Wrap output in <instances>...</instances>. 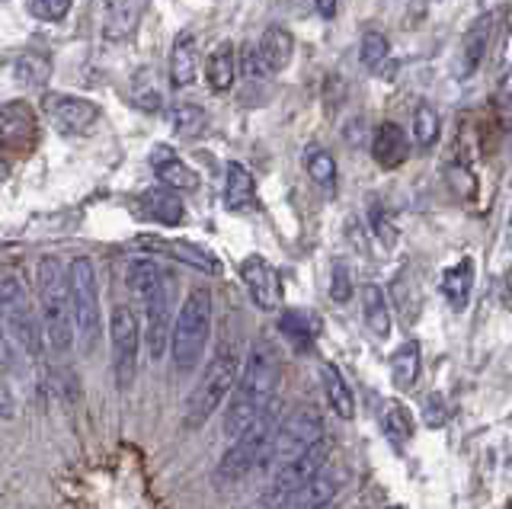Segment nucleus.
<instances>
[{
  "label": "nucleus",
  "instance_id": "1",
  "mask_svg": "<svg viewBox=\"0 0 512 509\" xmlns=\"http://www.w3.org/2000/svg\"><path fill=\"white\" fill-rule=\"evenodd\" d=\"M279 397V356L272 343H253L224 410V436L237 439Z\"/></svg>",
  "mask_w": 512,
  "mask_h": 509
},
{
  "label": "nucleus",
  "instance_id": "2",
  "mask_svg": "<svg viewBox=\"0 0 512 509\" xmlns=\"http://www.w3.org/2000/svg\"><path fill=\"white\" fill-rule=\"evenodd\" d=\"M128 289L135 292V298L144 308V343L154 362H160L170 353V279L164 276V269L151 260H135L128 266Z\"/></svg>",
  "mask_w": 512,
  "mask_h": 509
},
{
  "label": "nucleus",
  "instance_id": "3",
  "mask_svg": "<svg viewBox=\"0 0 512 509\" xmlns=\"http://www.w3.org/2000/svg\"><path fill=\"white\" fill-rule=\"evenodd\" d=\"M39 289V321L45 346L55 353H68L77 340L74 311H71V279L58 257H42L36 273Z\"/></svg>",
  "mask_w": 512,
  "mask_h": 509
},
{
  "label": "nucleus",
  "instance_id": "4",
  "mask_svg": "<svg viewBox=\"0 0 512 509\" xmlns=\"http://www.w3.org/2000/svg\"><path fill=\"white\" fill-rule=\"evenodd\" d=\"M240 369H244V365L237 359V349L224 340L202 369L196 388H192V394L186 397V410H183L186 429H199L212 420V413L228 401L231 391L237 388Z\"/></svg>",
  "mask_w": 512,
  "mask_h": 509
},
{
  "label": "nucleus",
  "instance_id": "5",
  "mask_svg": "<svg viewBox=\"0 0 512 509\" xmlns=\"http://www.w3.org/2000/svg\"><path fill=\"white\" fill-rule=\"evenodd\" d=\"M208 337H212V295L208 289H192L170 333V362L176 375H192L199 369Z\"/></svg>",
  "mask_w": 512,
  "mask_h": 509
},
{
  "label": "nucleus",
  "instance_id": "6",
  "mask_svg": "<svg viewBox=\"0 0 512 509\" xmlns=\"http://www.w3.org/2000/svg\"><path fill=\"white\" fill-rule=\"evenodd\" d=\"M279 423H282V407H279V397H276V401H272L260 417H256L244 433L231 442V449L221 455L218 471H215L218 481L237 484V481H244L250 471L263 468V458L269 452V442H272V436H276Z\"/></svg>",
  "mask_w": 512,
  "mask_h": 509
},
{
  "label": "nucleus",
  "instance_id": "7",
  "mask_svg": "<svg viewBox=\"0 0 512 509\" xmlns=\"http://www.w3.org/2000/svg\"><path fill=\"white\" fill-rule=\"evenodd\" d=\"M71 279V311L77 343L87 356L96 353L103 340V311H100V282H96V266L90 257H77L68 266Z\"/></svg>",
  "mask_w": 512,
  "mask_h": 509
},
{
  "label": "nucleus",
  "instance_id": "8",
  "mask_svg": "<svg viewBox=\"0 0 512 509\" xmlns=\"http://www.w3.org/2000/svg\"><path fill=\"white\" fill-rule=\"evenodd\" d=\"M333 455V439H320L314 442L311 449H304L301 455L288 458L285 465H279L276 471H272L266 490L260 493V506L256 509H282V503L292 497L295 490H301L308 481H314V477L327 468V461Z\"/></svg>",
  "mask_w": 512,
  "mask_h": 509
},
{
  "label": "nucleus",
  "instance_id": "9",
  "mask_svg": "<svg viewBox=\"0 0 512 509\" xmlns=\"http://www.w3.org/2000/svg\"><path fill=\"white\" fill-rule=\"evenodd\" d=\"M320 439H324V417H320V410L295 407L292 413H285L276 436H272L269 452L263 458V471H276L288 458L301 455L304 449H311V445Z\"/></svg>",
  "mask_w": 512,
  "mask_h": 509
},
{
  "label": "nucleus",
  "instance_id": "10",
  "mask_svg": "<svg viewBox=\"0 0 512 509\" xmlns=\"http://www.w3.org/2000/svg\"><path fill=\"white\" fill-rule=\"evenodd\" d=\"M109 346H112V375L116 388L128 391L138 375V353H141V321L128 305H116L109 314Z\"/></svg>",
  "mask_w": 512,
  "mask_h": 509
},
{
  "label": "nucleus",
  "instance_id": "11",
  "mask_svg": "<svg viewBox=\"0 0 512 509\" xmlns=\"http://www.w3.org/2000/svg\"><path fill=\"white\" fill-rule=\"evenodd\" d=\"M42 109H45L48 125L64 138L90 132L96 119H100V106L90 100H80V97H68V93H48L42 100Z\"/></svg>",
  "mask_w": 512,
  "mask_h": 509
},
{
  "label": "nucleus",
  "instance_id": "12",
  "mask_svg": "<svg viewBox=\"0 0 512 509\" xmlns=\"http://www.w3.org/2000/svg\"><path fill=\"white\" fill-rule=\"evenodd\" d=\"M39 138V119L36 109L26 100H13L0 106V145L10 151H26Z\"/></svg>",
  "mask_w": 512,
  "mask_h": 509
},
{
  "label": "nucleus",
  "instance_id": "13",
  "mask_svg": "<svg viewBox=\"0 0 512 509\" xmlns=\"http://www.w3.org/2000/svg\"><path fill=\"white\" fill-rule=\"evenodd\" d=\"M240 279H244L250 298L256 301V308L276 311L282 305V279L276 273V266L263 257H247L240 263Z\"/></svg>",
  "mask_w": 512,
  "mask_h": 509
},
{
  "label": "nucleus",
  "instance_id": "14",
  "mask_svg": "<svg viewBox=\"0 0 512 509\" xmlns=\"http://www.w3.org/2000/svg\"><path fill=\"white\" fill-rule=\"evenodd\" d=\"M138 215L157 221V225L176 228V225H183L186 209H183V199L176 196V189L154 186V189H148V193L138 196Z\"/></svg>",
  "mask_w": 512,
  "mask_h": 509
},
{
  "label": "nucleus",
  "instance_id": "15",
  "mask_svg": "<svg viewBox=\"0 0 512 509\" xmlns=\"http://www.w3.org/2000/svg\"><path fill=\"white\" fill-rule=\"evenodd\" d=\"M148 0H103L100 20H103V36L112 42L128 39L141 23V13Z\"/></svg>",
  "mask_w": 512,
  "mask_h": 509
},
{
  "label": "nucleus",
  "instance_id": "16",
  "mask_svg": "<svg viewBox=\"0 0 512 509\" xmlns=\"http://www.w3.org/2000/svg\"><path fill=\"white\" fill-rule=\"evenodd\" d=\"M151 167L157 173V180L170 189H176V193H196L199 189V173L192 167H186L180 157H176V151L167 145H157L151 151Z\"/></svg>",
  "mask_w": 512,
  "mask_h": 509
},
{
  "label": "nucleus",
  "instance_id": "17",
  "mask_svg": "<svg viewBox=\"0 0 512 509\" xmlns=\"http://www.w3.org/2000/svg\"><path fill=\"white\" fill-rule=\"evenodd\" d=\"M372 157L378 161V167H384V170H397L400 164H407L410 141H407L404 129H400L397 122H381L378 129H375Z\"/></svg>",
  "mask_w": 512,
  "mask_h": 509
},
{
  "label": "nucleus",
  "instance_id": "18",
  "mask_svg": "<svg viewBox=\"0 0 512 509\" xmlns=\"http://www.w3.org/2000/svg\"><path fill=\"white\" fill-rule=\"evenodd\" d=\"M340 474L336 471H320L314 481H308L301 490H295L292 497L282 503V509H327L333 497L340 493Z\"/></svg>",
  "mask_w": 512,
  "mask_h": 509
},
{
  "label": "nucleus",
  "instance_id": "19",
  "mask_svg": "<svg viewBox=\"0 0 512 509\" xmlns=\"http://www.w3.org/2000/svg\"><path fill=\"white\" fill-rule=\"evenodd\" d=\"M141 244L148 250H157V253H167V257L180 260V263H189L202 269L208 276H218L221 273V263L215 253H208L205 247H196V244H186V241H157V237H141Z\"/></svg>",
  "mask_w": 512,
  "mask_h": 509
},
{
  "label": "nucleus",
  "instance_id": "20",
  "mask_svg": "<svg viewBox=\"0 0 512 509\" xmlns=\"http://www.w3.org/2000/svg\"><path fill=\"white\" fill-rule=\"evenodd\" d=\"M196 77H199V42L196 36L183 33L173 42L170 52V81L173 87H189L196 84Z\"/></svg>",
  "mask_w": 512,
  "mask_h": 509
},
{
  "label": "nucleus",
  "instance_id": "21",
  "mask_svg": "<svg viewBox=\"0 0 512 509\" xmlns=\"http://www.w3.org/2000/svg\"><path fill=\"white\" fill-rule=\"evenodd\" d=\"M224 205L231 212H250L256 209V183L250 177V170L244 164H228L224 173Z\"/></svg>",
  "mask_w": 512,
  "mask_h": 509
},
{
  "label": "nucleus",
  "instance_id": "22",
  "mask_svg": "<svg viewBox=\"0 0 512 509\" xmlns=\"http://www.w3.org/2000/svg\"><path fill=\"white\" fill-rule=\"evenodd\" d=\"M493 17H480L471 29L468 36H464V45H461V65H458V74L461 77H471L477 74L480 61L487 58V45L493 39Z\"/></svg>",
  "mask_w": 512,
  "mask_h": 509
},
{
  "label": "nucleus",
  "instance_id": "23",
  "mask_svg": "<svg viewBox=\"0 0 512 509\" xmlns=\"http://www.w3.org/2000/svg\"><path fill=\"white\" fill-rule=\"evenodd\" d=\"M439 289H442L445 301H448V305H452L455 311L468 308L471 289H474V260H471V257H464V260H458L455 266H448L445 273H442Z\"/></svg>",
  "mask_w": 512,
  "mask_h": 509
},
{
  "label": "nucleus",
  "instance_id": "24",
  "mask_svg": "<svg viewBox=\"0 0 512 509\" xmlns=\"http://www.w3.org/2000/svg\"><path fill=\"white\" fill-rule=\"evenodd\" d=\"M362 321L378 340L391 337V305H388V295H384V289L375 282H368L362 289Z\"/></svg>",
  "mask_w": 512,
  "mask_h": 509
},
{
  "label": "nucleus",
  "instance_id": "25",
  "mask_svg": "<svg viewBox=\"0 0 512 509\" xmlns=\"http://www.w3.org/2000/svg\"><path fill=\"white\" fill-rule=\"evenodd\" d=\"M423 372V356H420V343L407 340L394 349L391 356V385L397 391H410L416 385V378Z\"/></svg>",
  "mask_w": 512,
  "mask_h": 509
},
{
  "label": "nucleus",
  "instance_id": "26",
  "mask_svg": "<svg viewBox=\"0 0 512 509\" xmlns=\"http://www.w3.org/2000/svg\"><path fill=\"white\" fill-rule=\"evenodd\" d=\"M320 381H324V394H327V401H330L336 417H340V420L356 417V397H352L349 381L343 378V372L336 369L333 362H327L324 369H320Z\"/></svg>",
  "mask_w": 512,
  "mask_h": 509
},
{
  "label": "nucleus",
  "instance_id": "27",
  "mask_svg": "<svg viewBox=\"0 0 512 509\" xmlns=\"http://www.w3.org/2000/svg\"><path fill=\"white\" fill-rule=\"evenodd\" d=\"M234 74H237V61H234V45L231 42H221L218 49L208 55L205 61V77H208V87L215 93H228L234 87Z\"/></svg>",
  "mask_w": 512,
  "mask_h": 509
},
{
  "label": "nucleus",
  "instance_id": "28",
  "mask_svg": "<svg viewBox=\"0 0 512 509\" xmlns=\"http://www.w3.org/2000/svg\"><path fill=\"white\" fill-rule=\"evenodd\" d=\"M279 330L285 333V340L292 343L295 353H311L314 337H317V317L308 311H285Z\"/></svg>",
  "mask_w": 512,
  "mask_h": 509
},
{
  "label": "nucleus",
  "instance_id": "29",
  "mask_svg": "<svg viewBox=\"0 0 512 509\" xmlns=\"http://www.w3.org/2000/svg\"><path fill=\"white\" fill-rule=\"evenodd\" d=\"M292 52H295L292 33H288V29H282V26H269L266 33H263V42H260V55H263V61L269 65V71L272 74L282 71L288 61H292Z\"/></svg>",
  "mask_w": 512,
  "mask_h": 509
},
{
  "label": "nucleus",
  "instance_id": "30",
  "mask_svg": "<svg viewBox=\"0 0 512 509\" xmlns=\"http://www.w3.org/2000/svg\"><path fill=\"white\" fill-rule=\"evenodd\" d=\"M304 170H308V177L324 189L327 196L336 193V161L330 157V151H324L320 145L304 148Z\"/></svg>",
  "mask_w": 512,
  "mask_h": 509
},
{
  "label": "nucleus",
  "instance_id": "31",
  "mask_svg": "<svg viewBox=\"0 0 512 509\" xmlns=\"http://www.w3.org/2000/svg\"><path fill=\"white\" fill-rule=\"evenodd\" d=\"M208 125V116L205 109L196 106V103H180L173 106V132L180 138H199Z\"/></svg>",
  "mask_w": 512,
  "mask_h": 509
},
{
  "label": "nucleus",
  "instance_id": "32",
  "mask_svg": "<svg viewBox=\"0 0 512 509\" xmlns=\"http://www.w3.org/2000/svg\"><path fill=\"white\" fill-rule=\"evenodd\" d=\"M439 132H442V125H439V113H436V109H432L429 103L416 106V113H413L416 145H420V148H432L439 141Z\"/></svg>",
  "mask_w": 512,
  "mask_h": 509
},
{
  "label": "nucleus",
  "instance_id": "33",
  "mask_svg": "<svg viewBox=\"0 0 512 509\" xmlns=\"http://www.w3.org/2000/svg\"><path fill=\"white\" fill-rule=\"evenodd\" d=\"M48 74H52V65L42 55H23L13 65V77L26 87H42L48 81Z\"/></svg>",
  "mask_w": 512,
  "mask_h": 509
},
{
  "label": "nucleus",
  "instance_id": "34",
  "mask_svg": "<svg viewBox=\"0 0 512 509\" xmlns=\"http://www.w3.org/2000/svg\"><path fill=\"white\" fill-rule=\"evenodd\" d=\"M384 429H388V436L404 449L407 439L413 436V417H410V410L407 407H400V404H391L388 413H384Z\"/></svg>",
  "mask_w": 512,
  "mask_h": 509
},
{
  "label": "nucleus",
  "instance_id": "35",
  "mask_svg": "<svg viewBox=\"0 0 512 509\" xmlns=\"http://www.w3.org/2000/svg\"><path fill=\"white\" fill-rule=\"evenodd\" d=\"M388 39H384L381 33H365L362 36V65L368 71H378L384 61H388Z\"/></svg>",
  "mask_w": 512,
  "mask_h": 509
},
{
  "label": "nucleus",
  "instance_id": "36",
  "mask_svg": "<svg viewBox=\"0 0 512 509\" xmlns=\"http://www.w3.org/2000/svg\"><path fill=\"white\" fill-rule=\"evenodd\" d=\"M240 68H244V77L253 84H266V77L272 74L269 65L260 55V45H244V58H240Z\"/></svg>",
  "mask_w": 512,
  "mask_h": 509
},
{
  "label": "nucleus",
  "instance_id": "37",
  "mask_svg": "<svg viewBox=\"0 0 512 509\" xmlns=\"http://www.w3.org/2000/svg\"><path fill=\"white\" fill-rule=\"evenodd\" d=\"M132 97H135V103L144 109V113H154V109L160 106V93H157V87H154V74H151V71H144V74L135 77Z\"/></svg>",
  "mask_w": 512,
  "mask_h": 509
},
{
  "label": "nucleus",
  "instance_id": "38",
  "mask_svg": "<svg viewBox=\"0 0 512 509\" xmlns=\"http://www.w3.org/2000/svg\"><path fill=\"white\" fill-rule=\"evenodd\" d=\"M74 0H29V10L36 20H45V23H58L68 17Z\"/></svg>",
  "mask_w": 512,
  "mask_h": 509
},
{
  "label": "nucleus",
  "instance_id": "39",
  "mask_svg": "<svg viewBox=\"0 0 512 509\" xmlns=\"http://www.w3.org/2000/svg\"><path fill=\"white\" fill-rule=\"evenodd\" d=\"M330 298L336 301V305H346V301L352 298V276L343 263H336L333 273H330Z\"/></svg>",
  "mask_w": 512,
  "mask_h": 509
},
{
  "label": "nucleus",
  "instance_id": "40",
  "mask_svg": "<svg viewBox=\"0 0 512 509\" xmlns=\"http://www.w3.org/2000/svg\"><path fill=\"white\" fill-rule=\"evenodd\" d=\"M445 397H439V394H429L426 397V407H423V420H426V426H432V429H439L445 420H448V413H445Z\"/></svg>",
  "mask_w": 512,
  "mask_h": 509
},
{
  "label": "nucleus",
  "instance_id": "41",
  "mask_svg": "<svg viewBox=\"0 0 512 509\" xmlns=\"http://www.w3.org/2000/svg\"><path fill=\"white\" fill-rule=\"evenodd\" d=\"M372 225H375V231L381 234V241H384V244H394V241H397V231H394V225L388 228V218H384V212L378 209V205L372 209Z\"/></svg>",
  "mask_w": 512,
  "mask_h": 509
},
{
  "label": "nucleus",
  "instance_id": "42",
  "mask_svg": "<svg viewBox=\"0 0 512 509\" xmlns=\"http://www.w3.org/2000/svg\"><path fill=\"white\" fill-rule=\"evenodd\" d=\"M317 10H320V17H336V7H340V0H314Z\"/></svg>",
  "mask_w": 512,
  "mask_h": 509
},
{
  "label": "nucleus",
  "instance_id": "43",
  "mask_svg": "<svg viewBox=\"0 0 512 509\" xmlns=\"http://www.w3.org/2000/svg\"><path fill=\"white\" fill-rule=\"evenodd\" d=\"M384 509H404V506H397V503H391V506H384Z\"/></svg>",
  "mask_w": 512,
  "mask_h": 509
},
{
  "label": "nucleus",
  "instance_id": "44",
  "mask_svg": "<svg viewBox=\"0 0 512 509\" xmlns=\"http://www.w3.org/2000/svg\"><path fill=\"white\" fill-rule=\"evenodd\" d=\"M506 509H512V497H509V503H506Z\"/></svg>",
  "mask_w": 512,
  "mask_h": 509
}]
</instances>
